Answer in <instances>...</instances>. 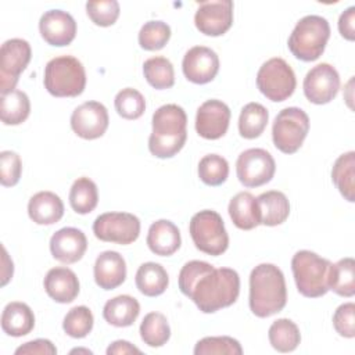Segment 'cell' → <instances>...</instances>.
I'll list each match as a JSON object with an SVG mask.
<instances>
[{
	"label": "cell",
	"instance_id": "1",
	"mask_svg": "<svg viewBox=\"0 0 355 355\" xmlns=\"http://www.w3.org/2000/svg\"><path fill=\"white\" fill-rule=\"evenodd\" d=\"M179 288L201 312L214 313L236 302L240 277L234 269H216L205 261H190L179 272Z\"/></svg>",
	"mask_w": 355,
	"mask_h": 355
},
{
	"label": "cell",
	"instance_id": "2",
	"mask_svg": "<svg viewBox=\"0 0 355 355\" xmlns=\"http://www.w3.org/2000/svg\"><path fill=\"white\" fill-rule=\"evenodd\" d=\"M287 302L283 272L273 263H259L250 275V309L258 318L280 312Z\"/></svg>",
	"mask_w": 355,
	"mask_h": 355
},
{
	"label": "cell",
	"instance_id": "3",
	"mask_svg": "<svg viewBox=\"0 0 355 355\" xmlns=\"http://www.w3.org/2000/svg\"><path fill=\"white\" fill-rule=\"evenodd\" d=\"M187 139V115L178 104L161 105L153 114V132L148 150L157 158H171L184 146Z\"/></svg>",
	"mask_w": 355,
	"mask_h": 355
},
{
	"label": "cell",
	"instance_id": "4",
	"mask_svg": "<svg viewBox=\"0 0 355 355\" xmlns=\"http://www.w3.org/2000/svg\"><path fill=\"white\" fill-rule=\"evenodd\" d=\"M330 37V25L320 15H306L294 26L287 46L291 54L305 62L318 60Z\"/></svg>",
	"mask_w": 355,
	"mask_h": 355
},
{
	"label": "cell",
	"instance_id": "5",
	"mask_svg": "<svg viewBox=\"0 0 355 355\" xmlns=\"http://www.w3.org/2000/svg\"><path fill=\"white\" fill-rule=\"evenodd\" d=\"M43 83L54 97H76L85 90L86 72L78 58L60 55L46 64Z\"/></svg>",
	"mask_w": 355,
	"mask_h": 355
},
{
	"label": "cell",
	"instance_id": "6",
	"mask_svg": "<svg viewBox=\"0 0 355 355\" xmlns=\"http://www.w3.org/2000/svg\"><path fill=\"white\" fill-rule=\"evenodd\" d=\"M331 262L318 254L301 250L291 259V270L298 291L308 298H318L329 291Z\"/></svg>",
	"mask_w": 355,
	"mask_h": 355
},
{
	"label": "cell",
	"instance_id": "7",
	"mask_svg": "<svg viewBox=\"0 0 355 355\" xmlns=\"http://www.w3.org/2000/svg\"><path fill=\"white\" fill-rule=\"evenodd\" d=\"M191 240L197 250L208 255H222L229 247V236L222 216L212 209L193 215L189 225Z\"/></svg>",
	"mask_w": 355,
	"mask_h": 355
},
{
	"label": "cell",
	"instance_id": "8",
	"mask_svg": "<svg viewBox=\"0 0 355 355\" xmlns=\"http://www.w3.org/2000/svg\"><path fill=\"white\" fill-rule=\"evenodd\" d=\"M309 130V116L298 107L282 110L272 126V139L277 150L284 154H294L302 146Z\"/></svg>",
	"mask_w": 355,
	"mask_h": 355
},
{
	"label": "cell",
	"instance_id": "9",
	"mask_svg": "<svg viewBox=\"0 0 355 355\" xmlns=\"http://www.w3.org/2000/svg\"><path fill=\"white\" fill-rule=\"evenodd\" d=\"M257 86L270 101H284L295 90V73L283 58L273 57L261 65L257 73Z\"/></svg>",
	"mask_w": 355,
	"mask_h": 355
},
{
	"label": "cell",
	"instance_id": "10",
	"mask_svg": "<svg viewBox=\"0 0 355 355\" xmlns=\"http://www.w3.org/2000/svg\"><path fill=\"white\" fill-rule=\"evenodd\" d=\"M93 233L101 241L126 245L137 240L140 220L129 212H105L96 218Z\"/></svg>",
	"mask_w": 355,
	"mask_h": 355
},
{
	"label": "cell",
	"instance_id": "11",
	"mask_svg": "<svg viewBox=\"0 0 355 355\" xmlns=\"http://www.w3.org/2000/svg\"><path fill=\"white\" fill-rule=\"evenodd\" d=\"M32 57L31 44L24 39H8L0 49V92L15 89L19 75L25 71Z\"/></svg>",
	"mask_w": 355,
	"mask_h": 355
},
{
	"label": "cell",
	"instance_id": "12",
	"mask_svg": "<svg viewBox=\"0 0 355 355\" xmlns=\"http://www.w3.org/2000/svg\"><path fill=\"white\" fill-rule=\"evenodd\" d=\"M275 171V159L263 148H248L239 155L236 162L237 178L245 187H259L269 183Z\"/></svg>",
	"mask_w": 355,
	"mask_h": 355
},
{
	"label": "cell",
	"instance_id": "13",
	"mask_svg": "<svg viewBox=\"0 0 355 355\" xmlns=\"http://www.w3.org/2000/svg\"><path fill=\"white\" fill-rule=\"evenodd\" d=\"M302 87L305 97L311 103L327 104L340 90V75L333 65L322 62L308 71Z\"/></svg>",
	"mask_w": 355,
	"mask_h": 355
},
{
	"label": "cell",
	"instance_id": "14",
	"mask_svg": "<svg viewBox=\"0 0 355 355\" xmlns=\"http://www.w3.org/2000/svg\"><path fill=\"white\" fill-rule=\"evenodd\" d=\"M196 28L207 36H220L233 24V1L211 0L202 1L194 15Z\"/></svg>",
	"mask_w": 355,
	"mask_h": 355
},
{
	"label": "cell",
	"instance_id": "15",
	"mask_svg": "<svg viewBox=\"0 0 355 355\" xmlns=\"http://www.w3.org/2000/svg\"><path fill=\"white\" fill-rule=\"evenodd\" d=\"M108 111L98 101H86L76 107L71 115V128L82 139L101 137L108 128Z\"/></svg>",
	"mask_w": 355,
	"mask_h": 355
},
{
	"label": "cell",
	"instance_id": "16",
	"mask_svg": "<svg viewBox=\"0 0 355 355\" xmlns=\"http://www.w3.org/2000/svg\"><path fill=\"white\" fill-rule=\"evenodd\" d=\"M182 69L187 80L205 85L214 80L219 71L218 54L209 47L194 46L184 54Z\"/></svg>",
	"mask_w": 355,
	"mask_h": 355
},
{
	"label": "cell",
	"instance_id": "17",
	"mask_svg": "<svg viewBox=\"0 0 355 355\" xmlns=\"http://www.w3.org/2000/svg\"><path fill=\"white\" fill-rule=\"evenodd\" d=\"M230 115V110L223 101L207 100L197 110L196 130L204 139L216 140L227 132Z\"/></svg>",
	"mask_w": 355,
	"mask_h": 355
},
{
	"label": "cell",
	"instance_id": "18",
	"mask_svg": "<svg viewBox=\"0 0 355 355\" xmlns=\"http://www.w3.org/2000/svg\"><path fill=\"white\" fill-rule=\"evenodd\" d=\"M39 31L47 44L62 47L75 39L76 22L67 11L49 10L40 17Z\"/></svg>",
	"mask_w": 355,
	"mask_h": 355
},
{
	"label": "cell",
	"instance_id": "19",
	"mask_svg": "<svg viewBox=\"0 0 355 355\" xmlns=\"http://www.w3.org/2000/svg\"><path fill=\"white\" fill-rule=\"evenodd\" d=\"M87 250V239L85 233L76 227H62L50 239L51 255L62 263H75L85 255Z\"/></svg>",
	"mask_w": 355,
	"mask_h": 355
},
{
	"label": "cell",
	"instance_id": "20",
	"mask_svg": "<svg viewBox=\"0 0 355 355\" xmlns=\"http://www.w3.org/2000/svg\"><path fill=\"white\" fill-rule=\"evenodd\" d=\"M94 280L103 290H114L126 279V263L116 251L101 252L94 262Z\"/></svg>",
	"mask_w": 355,
	"mask_h": 355
},
{
	"label": "cell",
	"instance_id": "21",
	"mask_svg": "<svg viewBox=\"0 0 355 355\" xmlns=\"http://www.w3.org/2000/svg\"><path fill=\"white\" fill-rule=\"evenodd\" d=\"M43 284L47 295L60 304H69L79 294V280L75 272L65 266L50 269Z\"/></svg>",
	"mask_w": 355,
	"mask_h": 355
},
{
	"label": "cell",
	"instance_id": "22",
	"mask_svg": "<svg viewBox=\"0 0 355 355\" xmlns=\"http://www.w3.org/2000/svg\"><path fill=\"white\" fill-rule=\"evenodd\" d=\"M146 241L150 251L159 257H169L175 254L182 244L178 226L166 219H159L151 223Z\"/></svg>",
	"mask_w": 355,
	"mask_h": 355
},
{
	"label": "cell",
	"instance_id": "23",
	"mask_svg": "<svg viewBox=\"0 0 355 355\" xmlns=\"http://www.w3.org/2000/svg\"><path fill=\"white\" fill-rule=\"evenodd\" d=\"M28 215L37 225L57 223L64 215L62 200L53 191H39L28 202Z\"/></svg>",
	"mask_w": 355,
	"mask_h": 355
},
{
	"label": "cell",
	"instance_id": "24",
	"mask_svg": "<svg viewBox=\"0 0 355 355\" xmlns=\"http://www.w3.org/2000/svg\"><path fill=\"white\" fill-rule=\"evenodd\" d=\"M35 327V315L24 302H10L1 313V329L7 336L22 337L29 334Z\"/></svg>",
	"mask_w": 355,
	"mask_h": 355
},
{
	"label": "cell",
	"instance_id": "25",
	"mask_svg": "<svg viewBox=\"0 0 355 355\" xmlns=\"http://www.w3.org/2000/svg\"><path fill=\"white\" fill-rule=\"evenodd\" d=\"M229 215L236 227L251 230L261 225L257 198L250 191L237 193L229 202Z\"/></svg>",
	"mask_w": 355,
	"mask_h": 355
},
{
	"label": "cell",
	"instance_id": "26",
	"mask_svg": "<svg viewBox=\"0 0 355 355\" xmlns=\"http://www.w3.org/2000/svg\"><path fill=\"white\" fill-rule=\"evenodd\" d=\"M261 225L277 226L286 222L290 214V202L284 193L270 190L257 197Z\"/></svg>",
	"mask_w": 355,
	"mask_h": 355
},
{
	"label": "cell",
	"instance_id": "27",
	"mask_svg": "<svg viewBox=\"0 0 355 355\" xmlns=\"http://www.w3.org/2000/svg\"><path fill=\"white\" fill-rule=\"evenodd\" d=\"M140 313V304L132 295H116L108 300L103 308L105 322L115 327H128L135 323Z\"/></svg>",
	"mask_w": 355,
	"mask_h": 355
},
{
	"label": "cell",
	"instance_id": "28",
	"mask_svg": "<svg viewBox=\"0 0 355 355\" xmlns=\"http://www.w3.org/2000/svg\"><path fill=\"white\" fill-rule=\"evenodd\" d=\"M135 280L137 290L147 297L161 295L169 284L165 268L157 262L141 263L136 272Z\"/></svg>",
	"mask_w": 355,
	"mask_h": 355
},
{
	"label": "cell",
	"instance_id": "29",
	"mask_svg": "<svg viewBox=\"0 0 355 355\" xmlns=\"http://www.w3.org/2000/svg\"><path fill=\"white\" fill-rule=\"evenodd\" d=\"M331 180L341 193V196L349 201H355V153L348 151L341 154L331 169Z\"/></svg>",
	"mask_w": 355,
	"mask_h": 355
},
{
	"label": "cell",
	"instance_id": "30",
	"mask_svg": "<svg viewBox=\"0 0 355 355\" xmlns=\"http://www.w3.org/2000/svg\"><path fill=\"white\" fill-rule=\"evenodd\" d=\"M0 100V116L4 125H19L29 116L31 101L25 92L14 89L1 94Z\"/></svg>",
	"mask_w": 355,
	"mask_h": 355
},
{
	"label": "cell",
	"instance_id": "31",
	"mask_svg": "<svg viewBox=\"0 0 355 355\" xmlns=\"http://www.w3.org/2000/svg\"><path fill=\"white\" fill-rule=\"evenodd\" d=\"M329 290L341 297H352L355 294V261L351 257L343 258L331 263L329 273Z\"/></svg>",
	"mask_w": 355,
	"mask_h": 355
},
{
	"label": "cell",
	"instance_id": "32",
	"mask_svg": "<svg viewBox=\"0 0 355 355\" xmlns=\"http://www.w3.org/2000/svg\"><path fill=\"white\" fill-rule=\"evenodd\" d=\"M268 337L270 345L279 352H291L301 343L298 326L287 318L275 320L269 327Z\"/></svg>",
	"mask_w": 355,
	"mask_h": 355
},
{
	"label": "cell",
	"instance_id": "33",
	"mask_svg": "<svg viewBox=\"0 0 355 355\" xmlns=\"http://www.w3.org/2000/svg\"><path fill=\"white\" fill-rule=\"evenodd\" d=\"M269 119L268 110L259 103H248L243 107L239 118V132L244 139L259 137Z\"/></svg>",
	"mask_w": 355,
	"mask_h": 355
},
{
	"label": "cell",
	"instance_id": "34",
	"mask_svg": "<svg viewBox=\"0 0 355 355\" xmlns=\"http://www.w3.org/2000/svg\"><path fill=\"white\" fill-rule=\"evenodd\" d=\"M98 202V190L96 183L86 178H78L69 191V204L76 214L85 215L92 212Z\"/></svg>",
	"mask_w": 355,
	"mask_h": 355
},
{
	"label": "cell",
	"instance_id": "35",
	"mask_svg": "<svg viewBox=\"0 0 355 355\" xmlns=\"http://www.w3.org/2000/svg\"><path fill=\"white\" fill-rule=\"evenodd\" d=\"M140 337L148 347L157 348L166 344L171 337V327L165 315L150 312L140 324Z\"/></svg>",
	"mask_w": 355,
	"mask_h": 355
},
{
	"label": "cell",
	"instance_id": "36",
	"mask_svg": "<svg viewBox=\"0 0 355 355\" xmlns=\"http://www.w3.org/2000/svg\"><path fill=\"white\" fill-rule=\"evenodd\" d=\"M143 73L146 80L158 90L169 89L175 83V71L172 62L161 55L151 57L143 64Z\"/></svg>",
	"mask_w": 355,
	"mask_h": 355
},
{
	"label": "cell",
	"instance_id": "37",
	"mask_svg": "<svg viewBox=\"0 0 355 355\" xmlns=\"http://www.w3.org/2000/svg\"><path fill=\"white\" fill-rule=\"evenodd\" d=\"M198 176L208 186H220L229 176V164L222 155H204L198 164Z\"/></svg>",
	"mask_w": 355,
	"mask_h": 355
},
{
	"label": "cell",
	"instance_id": "38",
	"mask_svg": "<svg viewBox=\"0 0 355 355\" xmlns=\"http://www.w3.org/2000/svg\"><path fill=\"white\" fill-rule=\"evenodd\" d=\"M171 39V28L164 21H148L139 32V44L148 51H157L165 47Z\"/></svg>",
	"mask_w": 355,
	"mask_h": 355
},
{
	"label": "cell",
	"instance_id": "39",
	"mask_svg": "<svg viewBox=\"0 0 355 355\" xmlns=\"http://www.w3.org/2000/svg\"><path fill=\"white\" fill-rule=\"evenodd\" d=\"M114 104L118 115L130 121L140 118L146 110V100L143 94L132 87H125L118 92Z\"/></svg>",
	"mask_w": 355,
	"mask_h": 355
},
{
	"label": "cell",
	"instance_id": "40",
	"mask_svg": "<svg viewBox=\"0 0 355 355\" xmlns=\"http://www.w3.org/2000/svg\"><path fill=\"white\" fill-rule=\"evenodd\" d=\"M93 323L94 319L92 311L85 305H79L69 309L65 315L62 329L72 338H83L92 331Z\"/></svg>",
	"mask_w": 355,
	"mask_h": 355
},
{
	"label": "cell",
	"instance_id": "41",
	"mask_svg": "<svg viewBox=\"0 0 355 355\" xmlns=\"http://www.w3.org/2000/svg\"><path fill=\"white\" fill-rule=\"evenodd\" d=\"M196 355H241L243 348L240 343L229 336H218V337H204L197 341L194 347Z\"/></svg>",
	"mask_w": 355,
	"mask_h": 355
},
{
	"label": "cell",
	"instance_id": "42",
	"mask_svg": "<svg viewBox=\"0 0 355 355\" xmlns=\"http://www.w3.org/2000/svg\"><path fill=\"white\" fill-rule=\"evenodd\" d=\"M119 3L116 0L87 1L86 12L92 22L97 26H111L119 17Z\"/></svg>",
	"mask_w": 355,
	"mask_h": 355
},
{
	"label": "cell",
	"instance_id": "43",
	"mask_svg": "<svg viewBox=\"0 0 355 355\" xmlns=\"http://www.w3.org/2000/svg\"><path fill=\"white\" fill-rule=\"evenodd\" d=\"M22 162L17 153L6 150L0 153V182L4 187L15 186L19 182Z\"/></svg>",
	"mask_w": 355,
	"mask_h": 355
},
{
	"label": "cell",
	"instance_id": "44",
	"mask_svg": "<svg viewBox=\"0 0 355 355\" xmlns=\"http://www.w3.org/2000/svg\"><path fill=\"white\" fill-rule=\"evenodd\" d=\"M333 326L336 331L345 338H352L355 336V304L345 302L341 304L333 315Z\"/></svg>",
	"mask_w": 355,
	"mask_h": 355
},
{
	"label": "cell",
	"instance_id": "45",
	"mask_svg": "<svg viewBox=\"0 0 355 355\" xmlns=\"http://www.w3.org/2000/svg\"><path fill=\"white\" fill-rule=\"evenodd\" d=\"M17 355H55L57 354V348L54 347V344L50 340H44V338H37V340H32L25 343L24 345L18 347L15 349Z\"/></svg>",
	"mask_w": 355,
	"mask_h": 355
},
{
	"label": "cell",
	"instance_id": "46",
	"mask_svg": "<svg viewBox=\"0 0 355 355\" xmlns=\"http://www.w3.org/2000/svg\"><path fill=\"white\" fill-rule=\"evenodd\" d=\"M355 7L351 6L348 7L338 19V31L341 36L347 40H354L355 39Z\"/></svg>",
	"mask_w": 355,
	"mask_h": 355
},
{
	"label": "cell",
	"instance_id": "47",
	"mask_svg": "<svg viewBox=\"0 0 355 355\" xmlns=\"http://www.w3.org/2000/svg\"><path fill=\"white\" fill-rule=\"evenodd\" d=\"M141 351L132 345L129 341H125V340H116L114 341L108 348H107V354L108 355H112V354H140Z\"/></svg>",
	"mask_w": 355,
	"mask_h": 355
},
{
	"label": "cell",
	"instance_id": "48",
	"mask_svg": "<svg viewBox=\"0 0 355 355\" xmlns=\"http://www.w3.org/2000/svg\"><path fill=\"white\" fill-rule=\"evenodd\" d=\"M3 270H1V286H6L8 283V280L12 277V272H14V266H12V261L8 258L6 248L3 247Z\"/></svg>",
	"mask_w": 355,
	"mask_h": 355
},
{
	"label": "cell",
	"instance_id": "49",
	"mask_svg": "<svg viewBox=\"0 0 355 355\" xmlns=\"http://www.w3.org/2000/svg\"><path fill=\"white\" fill-rule=\"evenodd\" d=\"M71 352H72V354H73V352H86V354H92V351H89V349H72Z\"/></svg>",
	"mask_w": 355,
	"mask_h": 355
}]
</instances>
